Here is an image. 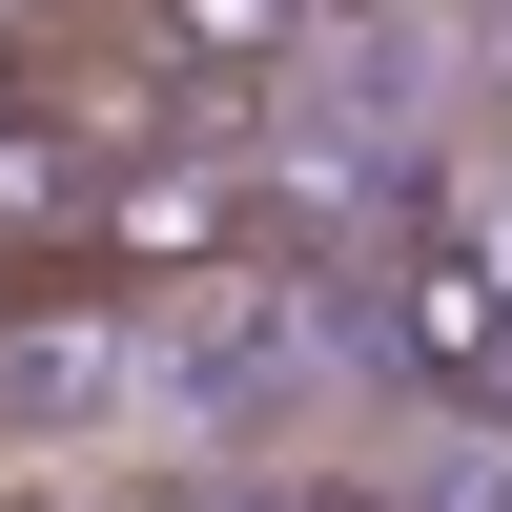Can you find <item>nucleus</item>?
I'll return each instance as SVG.
<instances>
[{
    "label": "nucleus",
    "mask_w": 512,
    "mask_h": 512,
    "mask_svg": "<svg viewBox=\"0 0 512 512\" xmlns=\"http://www.w3.org/2000/svg\"><path fill=\"white\" fill-rule=\"evenodd\" d=\"M328 21H349V0H328Z\"/></svg>",
    "instance_id": "nucleus-5"
},
{
    "label": "nucleus",
    "mask_w": 512,
    "mask_h": 512,
    "mask_svg": "<svg viewBox=\"0 0 512 512\" xmlns=\"http://www.w3.org/2000/svg\"><path fill=\"white\" fill-rule=\"evenodd\" d=\"M123 512H390V492H349V472H164Z\"/></svg>",
    "instance_id": "nucleus-4"
},
{
    "label": "nucleus",
    "mask_w": 512,
    "mask_h": 512,
    "mask_svg": "<svg viewBox=\"0 0 512 512\" xmlns=\"http://www.w3.org/2000/svg\"><path fill=\"white\" fill-rule=\"evenodd\" d=\"M369 349H390V390L431 410H512V205L492 185H410L390 226H369Z\"/></svg>",
    "instance_id": "nucleus-1"
},
{
    "label": "nucleus",
    "mask_w": 512,
    "mask_h": 512,
    "mask_svg": "<svg viewBox=\"0 0 512 512\" xmlns=\"http://www.w3.org/2000/svg\"><path fill=\"white\" fill-rule=\"evenodd\" d=\"M0 123L103 185V164H144V144H205V82L144 41V0H21V21H0Z\"/></svg>",
    "instance_id": "nucleus-2"
},
{
    "label": "nucleus",
    "mask_w": 512,
    "mask_h": 512,
    "mask_svg": "<svg viewBox=\"0 0 512 512\" xmlns=\"http://www.w3.org/2000/svg\"><path fill=\"white\" fill-rule=\"evenodd\" d=\"M144 41L205 82V103H267V82H308V41H328V0H144Z\"/></svg>",
    "instance_id": "nucleus-3"
}]
</instances>
